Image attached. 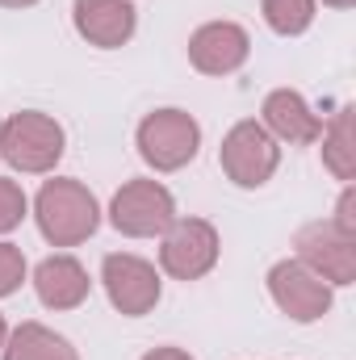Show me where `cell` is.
<instances>
[{
  "label": "cell",
  "mask_w": 356,
  "mask_h": 360,
  "mask_svg": "<svg viewBox=\"0 0 356 360\" xmlns=\"http://www.w3.org/2000/svg\"><path fill=\"white\" fill-rule=\"evenodd\" d=\"M34 218L46 243L55 248H76L101 226V205L80 180L55 176L46 180L34 197Z\"/></svg>",
  "instance_id": "obj_1"
},
{
  "label": "cell",
  "mask_w": 356,
  "mask_h": 360,
  "mask_svg": "<svg viewBox=\"0 0 356 360\" xmlns=\"http://www.w3.org/2000/svg\"><path fill=\"white\" fill-rule=\"evenodd\" d=\"M63 147H68L63 126L38 109H21L0 126V155L8 160V168L30 172V176L51 172L63 160Z\"/></svg>",
  "instance_id": "obj_2"
},
{
  "label": "cell",
  "mask_w": 356,
  "mask_h": 360,
  "mask_svg": "<svg viewBox=\"0 0 356 360\" xmlns=\"http://www.w3.org/2000/svg\"><path fill=\"white\" fill-rule=\"evenodd\" d=\"M134 143H139V155L155 172H180L201 151V126L184 109H155L139 122Z\"/></svg>",
  "instance_id": "obj_3"
},
{
  "label": "cell",
  "mask_w": 356,
  "mask_h": 360,
  "mask_svg": "<svg viewBox=\"0 0 356 360\" xmlns=\"http://www.w3.org/2000/svg\"><path fill=\"white\" fill-rule=\"evenodd\" d=\"M177 201L160 180H126L109 201V222L130 239H155L172 226Z\"/></svg>",
  "instance_id": "obj_4"
},
{
  "label": "cell",
  "mask_w": 356,
  "mask_h": 360,
  "mask_svg": "<svg viewBox=\"0 0 356 360\" xmlns=\"http://www.w3.org/2000/svg\"><path fill=\"white\" fill-rule=\"evenodd\" d=\"M218 164L231 184L239 188H260L272 180L276 164H281V147L276 139L268 134L260 122H235L222 139V151H218Z\"/></svg>",
  "instance_id": "obj_5"
},
{
  "label": "cell",
  "mask_w": 356,
  "mask_h": 360,
  "mask_svg": "<svg viewBox=\"0 0 356 360\" xmlns=\"http://www.w3.org/2000/svg\"><path fill=\"white\" fill-rule=\"evenodd\" d=\"M218 231L205 218H172L160 243V264L177 281H201L218 264Z\"/></svg>",
  "instance_id": "obj_6"
},
{
  "label": "cell",
  "mask_w": 356,
  "mask_h": 360,
  "mask_svg": "<svg viewBox=\"0 0 356 360\" xmlns=\"http://www.w3.org/2000/svg\"><path fill=\"white\" fill-rule=\"evenodd\" d=\"M101 285H105L113 310H122L130 319L151 314L155 302H160V272H155V264H147L143 256H130V252H109L105 256Z\"/></svg>",
  "instance_id": "obj_7"
},
{
  "label": "cell",
  "mask_w": 356,
  "mask_h": 360,
  "mask_svg": "<svg viewBox=\"0 0 356 360\" xmlns=\"http://www.w3.org/2000/svg\"><path fill=\"white\" fill-rule=\"evenodd\" d=\"M268 293L281 314L293 323H319L331 310V285L306 269L302 260H281L268 269Z\"/></svg>",
  "instance_id": "obj_8"
},
{
  "label": "cell",
  "mask_w": 356,
  "mask_h": 360,
  "mask_svg": "<svg viewBox=\"0 0 356 360\" xmlns=\"http://www.w3.org/2000/svg\"><path fill=\"white\" fill-rule=\"evenodd\" d=\"M298 260L327 285H352L356 281V239L340 235L331 222H310L293 239Z\"/></svg>",
  "instance_id": "obj_9"
},
{
  "label": "cell",
  "mask_w": 356,
  "mask_h": 360,
  "mask_svg": "<svg viewBox=\"0 0 356 360\" xmlns=\"http://www.w3.org/2000/svg\"><path fill=\"white\" fill-rule=\"evenodd\" d=\"M248 55H252V38L235 21H210L189 38V63L205 76H231L248 63Z\"/></svg>",
  "instance_id": "obj_10"
},
{
  "label": "cell",
  "mask_w": 356,
  "mask_h": 360,
  "mask_svg": "<svg viewBox=\"0 0 356 360\" xmlns=\"http://www.w3.org/2000/svg\"><path fill=\"white\" fill-rule=\"evenodd\" d=\"M72 21H76V34L89 46L113 51V46H126L134 38L139 13H134L130 0H76L72 4Z\"/></svg>",
  "instance_id": "obj_11"
},
{
  "label": "cell",
  "mask_w": 356,
  "mask_h": 360,
  "mask_svg": "<svg viewBox=\"0 0 356 360\" xmlns=\"http://www.w3.org/2000/svg\"><path fill=\"white\" fill-rule=\"evenodd\" d=\"M265 126L268 134L276 139V143H289V147H310V143H319V134H323V117L306 105V96L293 89H276L265 96Z\"/></svg>",
  "instance_id": "obj_12"
},
{
  "label": "cell",
  "mask_w": 356,
  "mask_h": 360,
  "mask_svg": "<svg viewBox=\"0 0 356 360\" xmlns=\"http://www.w3.org/2000/svg\"><path fill=\"white\" fill-rule=\"evenodd\" d=\"M34 289H38V302L46 310H76L89 297L92 281L76 256H46L34 269Z\"/></svg>",
  "instance_id": "obj_13"
},
{
  "label": "cell",
  "mask_w": 356,
  "mask_h": 360,
  "mask_svg": "<svg viewBox=\"0 0 356 360\" xmlns=\"http://www.w3.org/2000/svg\"><path fill=\"white\" fill-rule=\"evenodd\" d=\"M0 356L4 360H80L76 348H72L63 335H55V331L42 327V323H21V327L4 340Z\"/></svg>",
  "instance_id": "obj_14"
},
{
  "label": "cell",
  "mask_w": 356,
  "mask_h": 360,
  "mask_svg": "<svg viewBox=\"0 0 356 360\" xmlns=\"http://www.w3.org/2000/svg\"><path fill=\"white\" fill-rule=\"evenodd\" d=\"M323 164L340 180L356 176V134H352V109H340L327 126H323Z\"/></svg>",
  "instance_id": "obj_15"
},
{
  "label": "cell",
  "mask_w": 356,
  "mask_h": 360,
  "mask_svg": "<svg viewBox=\"0 0 356 360\" xmlns=\"http://www.w3.org/2000/svg\"><path fill=\"white\" fill-rule=\"evenodd\" d=\"M260 8H265V21L281 38L306 34L310 21H314V0H265Z\"/></svg>",
  "instance_id": "obj_16"
},
{
  "label": "cell",
  "mask_w": 356,
  "mask_h": 360,
  "mask_svg": "<svg viewBox=\"0 0 356 360\" xmlns=\"http://www.w3.org/2000/svg\"><path fill=\"white\" fill-rule=\"evenodd\" d=\"M25 193H21V184L8 176H0V235H8L13 226H21V218H25Z\"/></svg>",
  "instance_id": "obj_17"
},
{
  "label": "cell",
  "mask_w": 356,
  "mask_h": 360,
  "mask_svg": "<svg viewBox=\"0 0 356 360\" xmlns=\"http://www.w3.org/2000/svg\"><path fill=\"white\" fill-rule=\"evenodd\" d=\"M21 281H25V256H21V248L0 243V297L17 293Z\"/></svg>",
  "instance_id": "obj_18"
},
{
  "label": "cell",
  "mask_w": 356,
  "mask_h": 360,
  "mask_svg": "<svg viewBox=\"0 0 356 360\" xmlns=\"http://www.w3.org/2000/svg\"><path fill=\"white\" fill-rule=\"evenodd\" d=\"M340 235H348V239H356V188L348 184L344 193H340V201H336V214L327 218Z\"/></svg>",
  "instance_id": "obj_19"
},
{
  "label": "cell",
  "mask_w": 356,
  "mask_h": 360,
  "mask_svg": "<svg viewBox=\"0 0 356 360\" xmlns=\"http://www.w3.org/2000/svg\"><path fill=\"white\" fill-rule=\"evenodd\" d=\"M143 360H193L184 348H155V352H147Z\"/></svg>",
  "instance_id": "obj_20"
},
{
  "label": "cell",
  "mask_w": 356,
  "mask_h": 360,
  "mask_svg": "<svg viewBox=\"0 0 356 360\" xmlns=\"http://www.w3.org/2000/svg\"><path fill=\"white\" fill-rule=\"evenodd\" d=\"M30 4H38V0H0V8H30Z\"/></svg>",
  "instance_id": "obj_21"
},
{
  "label": "cell",
  "mask_w": 356,
  "mask_h": 360,
  "mask_svg": "<svg viewBox=\"0 0 356 360\" xmlns=\"http://www.w3.org/2000/svg\"><path fill=\"white\" fill-rule=\"evenodd\" d=\"M323 4H331V8H352L356 0H323Z\"/></svg>",
  "instance_id": "obj_22"
},
{
  "label": "cell",
  "mask_w": 356,
  "mask_h": 360,
  "mask_svg": "<svg viewBox=\"0 0 356 360\" xmlns=\"http://www.w3.org/2000/svg\"><path fill=\"white\" fill-rule=\"evenodd\" d=\"M4 340H8V327H4V314H0V348H4Z\"/></svg>",
  "instance_id": "obj_23"
}]
</instances>
